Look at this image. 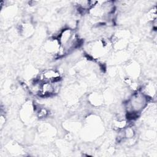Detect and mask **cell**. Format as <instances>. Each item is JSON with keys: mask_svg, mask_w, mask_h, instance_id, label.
<instances>
[{"mask_svg": "<svg viewBox=\"0 0 157 157\" xmlns=\"http://www.w3.org/2000/svg\"><path fill=\"white\" fill-rule=\"evenodd\" d=\"M149 97L142 91H136L128 99L125 104V110L129 119H133L137 117L147 106Z\"/></svg>", "mask_w": 157, "mask_h": 157, "instance_id": "6da1fadb", "label": "cell"}, {"mask_svg": "<svg viewBox=\"0 0 157 157\" xmlns=\"http://www.w3.org/2000/svg\"><path fill=\"white\" fill-rule=\"evenodd\" d=\"M109 45L102 39L94 40L88 44L86 50L88 54L94 59L103 57L109 52Z\"/></svg>", "mask_w": 157, "mask_h": 157, "instance_id": "7a4b0ae2", "label": "cell"}, {"mask_svg": "<svg viewBox=\"0 0 157 157\" xmlns=\"http://www.w3.org/2000/svg\"><path fill=\"white\" fill-rule=\"evenodd\" d=\"M61 79V74L59 71L54 68H49L44 70L39 75L38 80L42 82H55Z\"/></svg>", "mask_w": 157, "mask_h": 157, "instance_id": "3957f363", "label": "cell"}, {"mask_svg": "<svg viewBox=\"0 0 157 157\" xmlns=\"http://www.w3.org/2000/svg\"><path fill=\"white\" fill-rule=\"evenodd\" d=\"M59 82H42L40 84L39 96L40 97H48L53 95L59 88Z\"/></svg>", "mask_w": 157, "mask_h": 157, "instance_id": "277c9868", "label": "cell"}, {"mask_svg": "<svg viewBox=\"0 0 157 157\" xmlns=\"http://www.w3.org/2000/svg\"><path fill=\"white\" fill-rule=\"evenodd\" d=\"M43 47L46 52L50 54H55L56 55L59 50L60 45L56 37H51L48 39L44 42Z\"/></svg>", "mask_w": 157, "mask_h": 157, "instance_id": "5b68a950", "label": "cell"}, {"mask_svg": "<svg viewBox=\"0 0 157 157\" xmlns=\"http://www.w3.org/2000/svg\"><path fill=\"white\" fill-rule=\"evenodd\" d=\"M34 26L29 22L22 23L19 28V33L26 37H29L34 33Z\"/></svg>", "mask_w": 157, "mask_h": 157, "instance_id": "8992f818", "label": "cell"}, {"mask_svg": "<svg viewBox=\"0 0 157 157\" xmlns=\"http://www.w3.org/2000/svg\"><path fill=\"white\" fill-rule=\"evenodd\" d=\"M103 96L98 93H93L90 94L88 97V101L93 105L98 106L102 104L103 102Z\"/></svg>", "mask_w": 157, "mask_h": 157, "instance_id": "52a82bcc", "label": "cell"}, {"mask_svg": "<svg viewBox=\"0 0 157 157\" xmlns=\"http://www.w3.org/2000/svg\"><path fill=\"white\" fill-rule=\"evenodd\" d=\"M49 110L44 107H40L36 110V117L39 119H44L49 116Z\"/></svg>", "mask_w": 157, "mask_h": 157, "instance_id": "ba28073f", "label": "cell"}, {"mask_svg": "<svg viewBox=\"0 0 157 157\" xmlns=\"http://www.w3.org/2000/svg\"><path fill=\"white\" fill-rule=\"evenodd\" d=\"M127 69H128V71L129 72V74L130 77H131L130 78L134 80L135 77H138L139 68L137 65L131 63V64H130L128 66Z\"/></svg>", "mask_w": 157, "mask_h": 157, "instance_id": "9c48e42d", "label": "cell"}, {"mask_svg": "<svg viewBox=\"0 0 157 157\" xmlns=\"http://www.w3.org/2000/svg\"><path fill=\"white\" fill-rule=\"evenodd\" d=\"M113 126L115 129L117 131L123 129L126 126H128V121L123 119H118L113 121Z\"/></svg>", "mask_w": 157, "mask_h": 157, "instance_id": "30bf717a", "label": "cell"}, {"mask_svg": "<svg viewBox=\"0 0 157 157\" xmlns=\"http://www.w3.org/2000/svg\"><path fill=\"white\" fill-rule=\"evenodd\" d=\"M6 121V118L5 115L1 113V117H0V124H1V128H2L3 126L5 124Z\"/></svg>", "mask_w": 157, "mask_h": 157, "instance_id": "8fae6325", "label": "cell"}]
</instances>
